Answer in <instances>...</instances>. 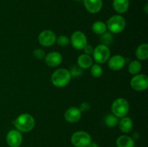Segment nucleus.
<instances>
[{
	"mask_svg": "<svg viewBox=\"0 0 148 147\" xmlns=\"http://www.w3.org/2000/svg\"><path fill=\"white\" fill-rule=\"evenodd\" d=\"M100 40L101 42V44L108 46H110L113 43V41H114V37H113L111 33H110V32H106L105 33L101 35Z\"/></svg>",
	"mask_w": 148,
	"mask_h": 147,
	"instance_id": "obj_23",
	"label": "nucleus"
},
{
	"mask_svg": "<svg viewBox=\"0 0 148 147\" xmlns=\"http://www.w3.org/2000/svg\"><path fill=\"white\" fill-rule=\"evenodd\" d=\"M117 147H134L135 142L131 136L126 135H120L116 141Z\"/></svg>",
	"mask_w": 148,
	"mask_h": 147,
	"instance_id": "obj_15",
	"label": "nucleus"
},
{
	"mask_svg": "<svg viewBox=\"0 0 148 147\" xmlns=\"http://www.w3.org/2000/svg\"><path fill=\"white\" fill-rule=\"evenodd\" d=\"M72 76L69 70L66 69H56L51 75L52 84L56 87H64L66 86L70 82Z\"/></svg>",
	"mask_w": 148,
	"mask_h": 147,
	"instance_id": "obj_2",
	"label": "nucleus"
},
{
	"mask_svg": "<svg viewBox=\"0 0 148 147\" xmlns=\"http://www.w3.org/2000/svg\"><path fill=\"white\" fill-rule=\"evenodd\" d=\"M136 57L139 60L144 61L148 59V44L147 43H143L140 45L136 49L135 51Z\"/></svg>",
	"mask_w": 148,
	"mask_h": 147,
	"instance_id": "obj_19",
	"label": "nucleus"
},
{
	"mask_svg": "<svg viewBox=\"0 0 148 147\" xmlns=\"http://www.w3.org/2000/svg\"><path fill=\"white\" fill-rule=\"evenodd\" d=\"M104 122H105L106 126L113 128V127L116 126L119 124V118L115 116L114 114H109L105 117Z\"/></svg>",
	"mask_w": 148,
	"mask_h": 147,
	"instance_id": "obj_22",
	"label": "nucleus"
},
{
	"mask_svg": "<svg viewBox=\"0 0 148 147\" xmlns=\"http://www.w3.org/2000/svg\"><path fill=\"white\" fill-rule=\"evenodd\" d=\"M83 3L87 11L91 14L99 12L103 7L102 0H83Z\"/></svg>",
	"mask_w": 148,
	"mask_h": 147,
	"instance_id": "obj_14",
	"label": "nucleus"
},
{
	"mask_svg": "<svg viewBox=\"0 0 148 147\" xmlns=\"http://www.w3.org/2000/svg\"><path fill=\"white\" fill-rule=\"evenodd\" d=\"M33 56L38 60H42V59H44L45 57H46V53H45L43 49L36 48L33 51Z\"/></svg>",
	"mask_w": 148,
	"mask_h": 147,
	"instance_id": "obj_27",
	"label": "nucleus"
},
{
	"mask_svg": "<svg viewBox=\"0 0 148 147\" xmlns=\"http://www.w3.org/2000/svg\"><path fill=\"white\" fill-rule=\"evenodd\" d=\"M142 69V64L139 61L134 60L130 62L128 66V71L130 74L132 75L138 74Z\"/></svg>",
	"mask_w": 148,
	"mask_h": 147,
	"instance_id": "obj_21",
	"label": "nucleus"
},
{
	"mask_svg": "<svg viewBox=\"0 0 148 147\" xmlns=\"http://www.w3.org/2000/svg\"><path fill=\"white\" fill-rule=\"evenodd\" d=\"M140 134H139V133H134L132 135V138L135 141V140H138L139 138H140Z\"/></svg>",
	"mask_w": 148,
	"mask_h": 147,
	"instance_id": "obj_30",
	"label": "nucleus"
},
{
	"mask_svg": "<svg viewBox=\"0 0 148 147\" xmlns=\"http://www.w3.org/2000/svg\"><path fill=\"white\" fill-rule=\"evenodd\" d=\"M111 111L117 118H124L130 111V104L124 98H118L113 102L111 105Z\"/></svg>",
	"mask_w": 148,
	"mask_h": 147,
	"instance_id": "obj_4",
	"label": "nucleus"
},
{
	"mask_svg": "<svg viewBox=\"0 0 148 147\" xmlns=\"http://www.w3.org/2000/svg\"><path fill=\"white\" fill-rule=\"evenodd\" d=\"M90 108V104L88 103V102H84L81 104L79 109L80 110L81 112H86V111H88Z\"/></svg>",
	"mask_w": 148,
	"mask_h": 147,
	"instance_id": "obj_28",
	"label": "nucleus"
},
{
	"mask_svg": "<svg viewBox=\"0 0 148 147\" xmlns=\"http://www.w3.org/2000/svg\"><path fill=\"white\" fill-rule=\"evenodd\" d=\"M93 59L98 64H103L108 61L111 56V51L108 46L100 44L94 48L92 52Z\"/></svg>",
	"mask_w": 148,
	"mask_h": 147,
	"instance_id": "obj_6",
	"label": "nucleus"
},
{
	"mask_svg": "<svg viewBox=\"0 0 148 147\" xmlns=\"http://www.w3.org/2000/svg\"><path fill=\"white\" fill-rule=\"evenodd\" d=\"M92 30L94 33L101 35L107 32V26L106 23L102 21H96L92 24Z\"/></svg>",
	"mask_w": 148,
	"mask_h": 147,
	"instance_id": "obj_20",
	"label": "nucleus"
},
{
	"mask_svg": "<svg viewBox=\"0 0 148 147\" xmlns=\"http://www.w3.org/2000/svg\"><path fill=\"white\" fill-rule=\"evenodd\" d=\"M90 68L91 74L94 77L99 78L103 75V68L101 67V65L98 64V63H95V64L92 65V66Z\"/></svg>",
	"mask_w": 148,
	"mask_h": 147,
	"instance_id": "obj_24",
	"label": "nucleus"
},
{
	"mask_svg": "<svg viewBox=\"0 0 148 147\" xmlns=\"http://www.w3.org/2000/svg\"><path fill=\"white\" fill-rule=\"evenodd\" d=\"M107 29H108L110 33L118 34L121 33L126 27V20L124 17L116 14L113 15L109 18L106 23Z\"/></svg>",
	"mask_w": 148,
	"mask_h": 147,
	"instance_id": "obj_3",
	"label": "nucleus"
},
{
	"mask_svg": "<svg viewBox=\"0 0 148 147\" xmlns=\"http://www.w3.org/2000/svg\"><path fill=\"white\" fill-rule=\"evenodd\" d=\"M91 142V135L86 131H76L71 136V143L75 147H88Z\"/></svg>",
	"mask_w": 148,
	"mask_h": 147,
	"instance_id": "obj_5",
	"label": "nucleus"
},
{
	"mask_svg": "<svg viewBox=\"0 0 148 147\" xmlns=\"http://www.w3.org/2000/svg\"><path fill=\"white\" fill-rule=\"evenodd\" d=\"M130 85L135 91L141 92L145 90L148 87V77L145 74H136L131 79Z\"/></svg>",
	"mask_w": 148,
	"mask_h": 147,
	"instance_id": "obj_8",
	"label": "nucleus"
},
{
	"mask_svg": "<svg viewBox=\"0 0 148 147\" xmlns=\"http://www.w3.org/2000/svg\"><path fill=\"white\" fill-rule=\"evenodd\" d=\"M82 117V112L76 107H71L64 112V118L67 122L75 123L78 122Z\"/></svg>",
	"mask_w": 148,
	"mask_h": 147,
	"instance_id": "obj_12",
	"label": "nucleus"
},
{
	"mask_svg": "<svg viewBox=\"0 0 148 147\" xmlns=\"http://www.w3.org/2000/svg\"><path fill=\"white\" fill-rule=\"evenodd\" d=\"M113 7L116 12L119 14H124L127 12L130 7L129 0H114Z\"/></svg>",
	"mask_w": 148,
	"mask_h": 147,
	"instance_id": "obj_16",
	"label": "nucleus"
},
{
	"mask_svg": "<svg viewBox=\"0 0 148 147\" xmlns=\"http://www.w3.org/2000/svg\"><path fill=\"white\" fill-rule=\"evenodd\" d=\"M36 122L31 115L23 113L19 115L14 120V126L16 130L21 133H28L34 128Z\"/></svg>",
	"mask_w": 148,
	"mask_h": 147,
	"instance_id": "obj_1",
	"label": "nucleus"
},
{
	"mask_svg": "<svg viewBox=\"0 0 148 147\" xmlns=\"http://www.w3.org/2000/svg\"><path fill=\"white\" fill-rule=\"evenodd\" d=\"M69 39L72 47L76 50H83L84 48L88 45L86 35L82 31L77 30L74 32Z\"/></svg>",
	"mask_w": 148,
	"mask_h": 147,
	"instance_id": "obj_7",
	"label": "nucleus"
},
{
	"mask_svg": "<svg viewBox=\"0 0 148 147\" xmlns=\"http://www.w3.org/2000/svg\"><path fill=\"white\" fill-rule=\"evenodd\" d=\"M92 59L90 55L81 54L79 57L77 58V64L78 66L82 69H88L90 68L92 65Z\"/></svg>",
	"mask_w": 148,
	"mask_h": 147,
	"instance_id": "obj_17",
	"label": "nucleus"
},
{
	"mask_svg": "<svg viewBox=\"0 0 148 147\" xmlns=\"http://www.w3.org/2000/svg\"><path fill=\"white\" fill-rule=\"evenodd\" d=\"M88 147H99V146L95 142H91L89 145L88 146Z\"/></svg>",
	"mask_w": 148,
	"mask_h": 147,
	"instance_id": "obj_31",
	"label": "nucleus"
},
{
	"mask_svg": "<svg viewBox=\"0 0 148 147\" xmlns=\"http://www.w3.org/2000/svg\"><path fill=\"white\" fill-rule=\"evenodd\" d=\"M69 71L72 77H79L82 74V69L78 66H73Z\"/></svg>",
	"mask_w": 148,
	"mask_h": 147,
	"instance_id": "obj_26",
	"label": "nucleus"
},
{
	"mask_svg": "<svg viewBox=\"0 0 148 147\" xmlns=\"http://www.w3.org/2000/svg\"><path fill=\"white\" fill-rule=\"evenodd\" d=\"M23 135L17 130H11L6 136V141L10 147H20L23 143Z\"/></svg>",
	"mask_w": 148,
	"mask_h": 147,
	"instance_id": "obj_10",
	"label": "nucleus"
},
{
	"mask_svg": "<svg viewBox=\"0 0 148 147\" xmlns=\"http://www.w3.org/2000/svg\"><path fill=\"white\" fill-rule=\"evenodd\" d=\"M144 10H145V14H147V13H148V11H147V10H148V4H145Z\"/></svg>",
	"mask_w": 148,
	"mask_h": 147,
	"instance_id": "obj_32",
	"label": "nucleus"
},
{
	"mask_svg": "<svg viewBox=\"0 0 148 147\" xmlns=\"http://www.w3.org/2000/svg\"><path fill=\"white\" fill-rule=\"evenodd\" d=\"M126 63V59L121 55H115L108 60V66L113 71H119L124 68Z\"/></svg>",
	"mask_w": 148,
	"mask_h": 147,
	"instance_id": "obj_11",
	"label": "nucleus"
},
{
	"mask_svg": "<svg viewBox=\"0 0 148 147\" xmlns=\"http://www.w3.org/2000/svg\"><path fill=\"white\" fill-rule=\"evenodd\" d=\"M74 1H82V0H74Z\"/></svg>",
	"mask_w": 148,
	"mask_h": 147,
	"instance_id": "obj_33",
	"label": "nucleus"
},
{
	"mask_svg": "<svg viewBox=\"0 0 148 147\" xmlns=\"http://www.w3.org/2000/svg\"><path fill=\"white\" fill-rule=\"evenodd\" d=\"M119 128L124 133H128L132 130L133 128V121L129 117H124L121 118V120L120 122H119Z\"/></svg>",
	"mask_w": 148,
	"mask_h": 147,
	"instance_id": "obj_18",
	"label": "nucleus"
},
{
	"mask_svg": "<svg viewBox=\"0 0 148 147\" xmlns=\"http://www.w3.org/2000/svg\"><path fill=\"white\" fill-rule=\"evenodd\" d=\"M45 62L50 67H56L61 64L62 61V56L59 52L53 51L46 55Z\"/></svg>",
	"mask_w": 148,
	"mask_h": 147,
	"instance_id": "obj_13",
	"label": "nucleus"
},
{
	"mask_svg": "<svg viewBox=\"0 0 148 147\" xmlns=\"http://www.w3.org/2000/svg\"><path fill=\"white\" fill-rule=\"evenodd\" d=\"M56 35L54 32L50 30H45L39 34L38 40L39 43L44 47L52 46L56 41Z\"/></svg>",
	"mask_w": 148,
	"mask_h": 147,
	"instance_id": "obj_9",
	"label": "nucleus"
},
{
	"mask_svg": "<svg viewBox=\"0 0 148 147\" xmlns=\"http://www.w3.org/2000/svg\"><path fill=\"white\" fill-rule=\"evenodd\" d=\"M56 43L58 45L62 47L68 46L70 43V39L66 35H60L58 37H56Z\"/></svg>",
	"mask_w": 148,
	"mask_h": 147,
	"instance_id": "obj_25",
	"label": "nucleus"
},
{
	"mask_svg": "<svg viewBox=\"0 0 148 147\" xmlns=\"http://www.w3.org/2000/svg\"><path fill=\"white\" fill-rule=\"evenodd\" d=\"M84 52H85V54H88V55H90L92 54V52H93L94 48H92V46H90V45H87L85 48H83Z\"/></svg>",
	"mask_w": 148,
	"mask_h": 147,
	"instance_id": "obj_29",
	"label": "nucleus"
}]
</instances>
